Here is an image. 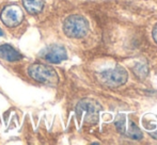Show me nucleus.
Wrapping results in <instances>:
<instances>
[{"mask_svg":"<svg viewBox=\"0 0 157 145\" xmlns=\"http://www.w3.org/2000/svg\"><path fill=\"white\" fill-rule=\"evenodd\" d=\"M63 31L66 36L72 39H81L89 31V23L81 15H71L64 20Z\"/></svg>","mask_w":157,"mask_h":145,"instance_id":"obj_1","label":"nucleus"},{"mask_svg":"<svg viewBox=\"0 0 157 145\" xmlns=\"http://www.w3.org/2000/svg\"><path fill=\"white\" fill-rule=\"evenodd\" d=\"M29 76L37 82L48 85H56L59 82V76L52 67L42 63H34L30 65Z\"/></svg>","mask_w":157,"mask_h":145,"instance_id":"obj_2","label":"nucleus"},{"mask_svg":"<svg viewBox=\"0 0 157 145\" xmlns=\"http://www.w3.org/2000/svg\"><path fill=\"white\" fill-rule=\"evenodd\" d=\"M101 110V105L93 99H82L77 104L76 114L79 120L88 124H95L99 117V112Z\"/></svg>","mask_w":157,"mask_h":145,"instance_id":"obj_3","label":"nucleus"},{"mask_svg":"<svg viewBox=\"0 0 157 145\" xmlns=\"http://www.w3.org/2000/svg\"><path fill=\"white\" fill-rule=\"evenodd\" d=\"M127 72L124 67L116 66L113 69L104 71L99 74V79L105 85L111 87L123 85L127 81Z\"/></svg>","mask_w":157,"mask_h":145,"instance_id":"obj_4","label":"nucleus"},{"mask_svg":"<svg viewBox=\"0 0 157 145\" xmlns=\"http://www.w3.org/2000/svg\"><path fill=\"white\" fill-rule=\"evenodd\" d=\"M0 18L6 27H16L23 21L24 12L17 4H10L1 11Z\"/></svg>","mask_w":157,"mask_h":145,"instance_id":"obj_5","label":"nucleus"},{"mask_svg":"<svg viewBox=\"0 0 157 145\" xmlns=\"http://www.w3.org/2000/svg\"><path fill=\"white\" fill-rule=\"evenodd\" d=\"M40 57L48 63H54L58 64L62 61L66 60L67 58V52L65 48L60 45H52L46 47L43 51L40 54Z\"/></svg>","mask_w":157,"mask_h":145,"instance_id":"obj_6","label":"nucleus"},{"mask_svg":"<svg viewBox=\"0 0 157 145\" xmlns=\"http://www.w3.org/2000/svg\"><path fill=\"white\" fill-rule=\"evenodd\" d=\"M0 58L4 59L9 62H15V61L21 60L23 56L14 47L8 45V44H4V45L0 46Z\"/></svg>","mask_w":157,"mask_h":145,"instance_id":"obj_7","label":"nucleus"},{"mask_svg":"<svg viewBox=\"0 0 157 145\" xmlns=\"http://www.w3.org/2000/svg\"><path fill=\"white\" fill-rule=\"evenodd\" d=\"M25 10L29 14H37L44 8V0H21Z\"/></svg>","mask_w":157,"mask_h":145,"instance_id":"obj_8","label":"nucleus"},{"mask_svg":"<svg viewBox=\"0 0 157 145\" xmlns=\"http://www.w3.org/2000/svg\"><path fill=\"white\" fill-rule=\"evenodd\" d=\"M125 133L128 136V137L132 138V139H134V140H140L141 138L143 137L140 129H139L138 127H137V125L134 124V123H130L129 127H128V130L125 131Z\"/></svg>","mask_w":157,"mask_h":145,"instance_id":"obj_9","label":"nucleus"},{"mask_svg":"<svg viewBox=\"0 0 157 145\" xmlns=\"http://www.w3.org/2000/svg\"><path fill=\"white\" fill-rule=\"evenodd\" d=\"M125 120L126 117L124 115H122V114H120V115L117 117L116 120V127L119 129V131L122 133H125L126 131V128H125Z\"/></svg>","mask_w":157,"mask_h":145,"instance_id":"obj_10","label":"nucleus"},{"mask_svg":"<svg viewBox=\"0 0 157 145\" xmlns=\"http://www.w3.org/2000/svg\"><path fill=\"white\" fill-rule=\"evenodd\" d=\"M153 39H154V41H155V43L157 44V24L155 25V27H154V29H153Z\"/></svg>","mask_w":157,"mask_h":145,"instance_id":"obj_11","label":"nucleus"},{"mask_svg":"<svg viewBox=\"0 0 157 145\" xmlns=\"http://www.w3.org/2000/svg\"><path fill=\"white\" fill-rule=\"evenodd\" d=\"M151 136H152L153 138H155V139L157 140V131H155V132H152V133H151Z\"/></svg>","mask_w":157,"mask_h":145,"instance_id":"obj_12","label":"nucleus"},{"mask_svg":"<svg viewBox=\"0 0 157 145\" xmlns=\"http://www.w3.org/2000/svg\"><path fill=\"white\" fill-rule=\"evenodd\" d=\"M2 34H3V33H2V31H1V29H0V36H1V35H2Z\"/></svg>","mask_w":157,"mask_h":145,"instance_id":"obj_13","label":"nucleus"}]
</instances>
